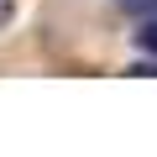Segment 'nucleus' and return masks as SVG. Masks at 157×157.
<instances>
[{"instance_id":"f257e3e1","label":"nucleus","mask_w":157,"mask_h":157,"mask_svg":"<svg viewBox=\"0 0 157 157\" xmlns=\"http://www.w3.org/2000/svg\"><path fill=\"white\" fill-rule=\"evenodd\" d=\"M136 42H141L147 52H157V6L141 11V32H136Z\"/></svg>"},{"instance_id":"f03ea898","label":"nucleus","mask_w":157,"mask_h":157,"mask_svg":"<svg viewBox=\"0 0 157 157\" xmlns=\"http://www.w3.org/2000/svg\"><path fill=\"white\" fill-rule=\"evenodd\" d=\"M115 6H121V11H131V16H141V11H152V6H157V0H115Z\"/></svg>"},{"instance_id":"7ed1b4c3","label":"nucleus","mask_w":157,"mask_h":157,"mask_svg":"<svg viewBox=\"0 0 157 157\" xmlns=\"http://www.w3.org/2000/svg\"><path fill=\"white\" fill-rule=\"evenodd\" d=\"M11 16H16V0H0V32L11 26Z\"/></svg>"}]
</instances>
